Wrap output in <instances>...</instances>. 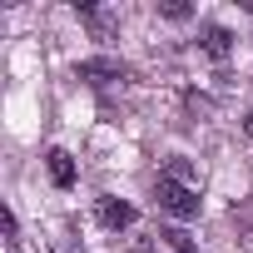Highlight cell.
<instances>
[{"label":"cell","mask_w":253,"mask_h":253,"mask_svg":"<svg viewBox=\"0 0 253 253\" xmlns=\"http://www.w3.org/2000/svg\"><path fill=\"white\" fill-rule=\"evenodd\" d=\"M159 15H164V20H189L194 10L184 5V0H164V5H159Z\"/></svg>","instance_id":"7"},{"label":"cell","mask_w":253,"mask_h":253,"mask_svg":"<svg viewBox=\"0 0 253 253\" xmlns=\"http://www.w3.org/2000/svg\"><path fill=\"white\" fill-rule=\"evenodd\" d=\"M164 179H179V184H194V164L174 154V159H169V169H164Z\"/></svg>","instance_id":"6"},{"label":"cell","mask_w":253,"mask_h":253,"mask_svg":"<svg viewBox=\"0 0 253 253\" xmlns=\"http://www.w3.org/2000/svg\"><path fill=\"white\" fill-rule=\"evenodd\" d=\"M243 129H248V134H253V114H248V119H243Z\"/></svg>","instance_id":"9"},{"label":"cell","mask_w":253,"mask_h":253,"mask_svg":"<svg viewBox=\"0 0 253 253\" xmlns=\"http://www.w3.org/2000/svg\"><path fill=\"white\" fill-rule=\"evenodd\" d=\"M154 199H159V209L174 213V218H199V189H194V184H179V179H164V174H159Z\"/></svg>","instance_id":"1"},{"label":"cell","mask_w":253,"mask_h":253,"mask_svg":"<svg viewBox=\"0 0 253 253\" xmlns=\"http://www.w3.org/2000/svg\"><path fill=\"white\" fill-rule=\"evenodd\" d=\"M45 164H50V179H55L60 189H70V184H75V159H70L65 149H50V154H45Z\"/></svg>","instance_id":"5"},{"label":"cell","mask_w":253,"mask_h":253,"mask_svg":"<svg viewBox=\"0 0 253 253\" xmlns=\"http://www.w3.org/2000/svg\"><path fill=\"white\" fill-rule=\"evenodd\" d=\"M55 253H84V248H80V243H60Z\"/></svg>","instance_id":"8"},{"label":"cell","mask_w":253,"mask_h":253,"mask_svg":"<svg viewBox=\"0 0 253 253\" xmlns=\"http://www.w3.org/2000/svg\"><path fill=\"white\" fill-rule=\"evenodd\" d=\"M199 45H204V55H209V60H228L233 35H228L223 25H204V40H199Z\"/></svg>","instance_id":"4"},{"label":"cell","mask_w":253,"mask_h":253,"mask_svg":"<svg viewBox=\"0 0 253 253\" xmlns=\"http://www.w3.org/2000/svg\"><path fill=\"white\" fill-rule=\"evenodd\" d=\"M99 223L104 228H129L134 223V204H124V199H99Z\"/></svg>","instance_id":"3"},{"label":"cell","mask_w":253,"mask_h":253,"mask_svg":"<svg viewBox=\"0 0 253 253\" xmlns=\"http://www.w3.org/2000/svg\"><path fill=\"white\" fill-rule=\"evenodd\" d=\"M75 75L89 80V84H109V80H124L129 70H124L119 60H84V65H75Z\"/></svg>","instance_id":"2"}]
</instances>
